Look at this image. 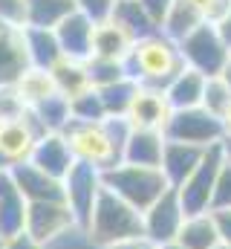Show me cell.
Instances as JSON below:
<instances>
[{
	"instance_id": "1",
	"label": "cell",
	"mask_w": 231,
	"mask_h": 249,
	"mask_svg": "<svg viewBox=\"0 0 231 249\" xmlns=\"http://www.w3.org/2000/svg\"><path fill=\"white\" fill-rule=\"evenodd\" d=\"M64 139L69 145V154L75 162H87L99 171L113 168L116 162H121V151L130 133V122L127 119H101V122H72L66 124Z\"/></svg>"
},
{
	"instance_id": "2",
	"label": "cell",
	"mask_w": 231,
	"mask_h": 249,
	"mask_svg": "<svg viewBox=\"0 0 231 249\" xmlns=\"http://www.w3.org/2000/svg\"><path fill=\"white\" fill-rule=\"evenodd\" d=\"M182 70H185V61L179 55V47L162 32L136 41L124 58L127 78H133L142 87H156V90H165Z\"/></svg>"
},
{
	"instance_id": "3",
	"label": "cell",
	"mask_w": 231,
	"mask_h": 249,
	"mask_svg": "<svg viewBox=\"0 0 231 249\" xmlns=\"http://www.w3.org/2000/svg\"><path fill=\"white\" fill-rule=\"evenodd\" d=\"M84 232L104 249L116 247V244H124V241H133V238H145L142 212H136L130 203L116 197L110 188H101Z\"/></svg>"
},
{
	"instance_id": "4",
	"label": "cell",
	"mask_w": 231,
	"mask_h": 249,
	"mask_svg": "<svg viewBox=\"0 0 231 249\" xmlns=\"http://www.w3.org/2000/svg\"><path fill=\"white\" fill-rule=\"evenodd\" d=\"M101 183L116 197L130 203L136 212H148L165 191H171L159 168H145V165H130V162H116L113 168L101 171Z\"/></svg>"
},
{
	"instance_id": "5",
	"label": "cell",
	"mask_w": 231,
	"mask_h": 249,
	"mask_svg": "<svg viewBox=\"0 0 231 249\" xmlns=\"http://www.w3.org/2000/svg\"><path fill=\"white\" fill-rule=\"evenodd\" d=\"M176 47H179V55H182L185 67L202 72L205 78L220 75L223 67H226V61H229V55H231L229 47H226L223 38H220V32H217V26L208 23V20L199 23L191 35H185Z\"/></svg>"
},
{
	"instance_id": "6",
	"label": "cell",
	"mask_w": 231,
	"mask_h": 249,
	"mask_svg": "<svg viewBox=\"0 0 231 249\" xmlns=\"http://www.w3.org/2000/svg\"><path fill=\"white\" fill-rule=\"evenodd\" d=\"M223 165V151H220V142L205 148L199 165L188 174V180L182 186H176V197L185 209V214H202V212H211V197H214V183H217V171Z\"/></svg>"
},
{
	"instance_id": "7",
	"label": "cell",
	"mask_w": 231,
	"mask_h": 249,
	"mask_svg": "<svg viewBox=\"0 0 231 249\" xmlns=\"http://www.w3.org/2000/svg\"><path fill=\"white\" fill-rule=\"evenodd\" d=\"M226 136L223 122L208 113L205 107H188V110H173L165 124V139L173 142H188L197 148H211Z\"/></svg>"
},
{
	"instance_id": "8",
	"label": "cell",
	"mask_w": 231,
	"mask_h": 249,
	"mask_svg": "<svg viewBox=\"0 0 231 249\" xmlns=\"http://www.w3.org/2000/svg\"><path fill=\"white\" fill-rule=\"evenodd\" d=\"M44 133L47 130L41 127L32 110H26L20 119H3L0 122V162L6 168L29 162V157Z\"/></svg>"
},
{
	"instance_id": "9",
	"label": "cell",
	"mask_w": 231,
	"mask_h": 249,
	"mask_svg": "<svg viewBox=\"0 0 231 249\" xmlns=\"http://www.w3.org/2000/svg\"><path fill=\"white\" fill-rule=\"evenodd\" d=\"M101 188H104L101 171L93 168V165H87V162H75L69 168V174L64 177V200H66L69 212L75 214L78 229L87 226V220L93 214V206H96Z\"/></svg>"
},
{
	"instance_id": "10",
	"label": "cell",
	"mask_w": 231,
	"mask_h": 249,
	"mask_svg": "<svg viewBox=\"0 0 231 249\" xmlns=\"http://www.w3.org/2000/svg\"><path fill=\"white\" fill-rule=\"evenodd\" d=\"M69 229H78L75 223V214L69 212L66 200H44V203H29L26 209V223H23V232L32 235L38 244H50L55 241L58 235L69 232Z\"/></svg>"
},
{
	"instance_id": "11",
	"label": "cell",
	"mask_w": 231,
	"mask_h": 249,
	"mask_svg": "<svg viewBox=\"0 0 231 249\" xmlns=\"http://www.w3.org/2000/svg\"><path fill=\"white\" fill-rule=\"evenodd\" d=\"M185 209L176 197V191H165L148 212H142V226H145V238L156 247H165V244H173L182 223H185Z\"/></svg>"
},
{
	"instance_id": "12",
	"label": "cell",
	"mask_w": 231,
	"mask_h": 249,
	"mask_svg": "<svg viewBox=\"0 0 231 249\" xmlns=\"http://www.w3.org/2000/svg\"><path fill=\"white\" fill-rule=\"evenodd\" d=\"M173 107L165 96V90H156V87H142L136 90L133 102H130V110H127V122L130 127H145V130H165V124L171 119Z\"/></svg>"
},
{
	"instance_id": "13",
	"label": "cell",
	"mask_w": 231,
	"mask_h": 249,
	"mask_svg": "<svg viewBox=\"0 0 231 249\" xmlns=\"http://www.w3.org/2000/svg\"><path fill=\"white\" fill-rule=\"evenodd\" d=\"M93 29H96V23L87 15H81L78 9L72 15H66L55 26V38L64 58L90 61V55H93Z\"/></svg>"
},
{
	"instance_id": "14",
	"label": "cell",
	"mask_w": 231,
	"mask_h": 249,
	"mask_svg": "<svg viewBox=\"0 0 231 249\" xmlns=\"http://www.w3.org/2000/svg\"><path fill=\"white\" fill-rule=\"evenodd\" d=\"M165 130H145V127H130L121 162L130 165H145V168H159L162 154H165Z\"/></svg>"
},
{
	"instance_id": "15",
	"label": "cell",
	"mask_w": 231,
	"mask_h": 249,
	"mask_svg": "<svg viewBox=\"0 0 231 249\" xmlns=\"http://www.w3.org/2000/svg\"><path fill=\"white\" fill-rule=\"evenodd\" d=\"M15 183L20 188V194L26 197V203H44V200H64V180L50 177L47 171H41L32 162H20L9 168Z\"/></svg>"
},
{
	"instance_id": "16",
	"label": "cell",
	"mask_w": 231,
	"mask_h": 249,
	"mask_svg": "<svg viewBox=\"0 0 231 249\" xmlns=\"http://www.w3.org/2000/svg\"><path fill=\"white\" fill-rule=\"evenodd\" d=\"M26 209H29V203L20 194L12 171L0 168V238H12V235L23 232Z\"/></svg>"
},
{
	"instance_id": "17",
	"label": "cell",
	"mask_w": 231,
	"mask_h": 249,
	"mask_svg": "<svg viewBox=\"0 0 231 249\" xmlns=\"http://www.w3.org/2000/svg\"><path fill=\"white\" fill-rule=\"evenodd\" d=\"M29 70L23 29L0 20V84H15Z\"/></svg>"
},
{
	"instance_id": "18",
	"label": "cell",
	"mask_w": 231,
	"mask_h": 249,
	"mask_svg": "<svg viewBox=\"0 0 231 249\" xmlns=\"http://www.w3.org/2000/svg\"><path fill=\"white\" fill-rule=\"evenodd\" d=\"M29 162L38 165L41 171H47V174L55 177V180H64V177L69 174V168L75 165L64 133H44V136L38 139V145H35Z\"/></svg>"
},
{
	"instance_id": "19",
	"label": "cell",
	"mask_w": 231,
	"mask_h": 249,
	"mask_svg": "<svg viewBox=\"0 0 231 249\" xmlns=\"http://www.w3.org/2000/svg\"><path fill=\"white\" fill-rule=\"evenodd\" d=\"M202 154H205V148H197V145H188V142H173V139H168V142H165V154H162V165H159V171L165 174L168 186L171 188L182 186V183L188 180V174L199 165Z\"/></svg>"
},
{
	"instance_id": "20",
	"label": "cell",
	"mask_w": 231,
	"mask_h": 249,
	"mask_svg": "<svg viewBox=\"0 0 231 249\" xmlns=\"http://www.w3.org/2000/svg\"><path fill=\"white\" fill-rule=\"evenodd\" d=\"M133 38L116 23V20H101L93 29V55L90 58H107V61H124L127 53L133 50Z\"/></svg>"
},
{
	"instance_id": "21",
	"label": "cell",
	"mask_w": 231,
	"mask_h": 249,
	"mask_svg": "<svg viewBox=\"0 0 231 249\" xmlns=\"http://www.w3.org/2000/svg\"><path fill=\"white\" fill-rule=\"evenodd\" d=\"M173 244L182 247V249H217L220 247V235H217L214 214H211V212L188 214Z\"/></svg>"
},
{
	"instance_id": "22",
	"label": "cell",
	"mask_w": 231,
	"mask_h": 249,
	"mask_svg": "<svg viewBox=\"0 0 231 249\" xmlns=\"http://www.w3.org/2000/svg\"><path fill=\"white\" fill-rule=\"evenodd\" d=\"M23 41H26V55H29V67L38 70H52L64 53L58 47L55 29H35V26H23Z\"/></svg>"
},
{
	"instance_id": "23",
	"label": "cell",
	"mask_w": 231,
	"mask_h": 249,
	"mask_svg": "<svg viewBox=\"0 0 231 249\" xmlns=\"http://www.w3.org/2000/svg\"><path fill=\"white\" fill-rule=\"evenodd\" d=\"M202 93H205V75L185 67L171 84L165 87V96L173 110H188V107H202Z\"/></svg>"
},
{
	"instance_id": "24",
	"label": "cell",
	"mask_w": 231,
	"mask_h": 249,
	"mask_svg": "<svg viewBox=\"0 0 231 249\" xmlns=\"http://www.w3.org/2000/svg\"><path fill=\"white\" fill-rule=\"evenodd\" d=\"M52 81H55L58 96H64L66 102L93 90V81H90V70H87V61H75V58H61V61L50 70Z\"/></svg>"
},
{
	"instance_id": "25",
	"label": "cell",
	"mask_w": 231,
	"mask_h": 249,
	"mask_svg": "<svg viewBox=\"0 0 231 249\" xmlns=\"http://www.w3.org/2000/svg\"><path fill=\"white\" fill-rule=\"evenodd\" d=\"M110 20H116V23H118L130 38H133V41H142V38H148V35H156V32H159L156 20L145 12V6H142L139 0H116Z\"/></svg>"
},
{
	"instance_id": "26",
	"label": "cell",
	"mask_w": 231,
	"mask_h": 249,
	"mask_svg": "<svg viewBox=\"0 0 231 249\" xmlns=\"http://www.w3.org/2000/svg\"><path fill=\"white\" fill-rule=\"evenodd\" d=\"M199 23H205L202 20V15L188 3V0H173L171 9L165 12V18H162V23H159V32L165 35V38H171L173 44H179L185 35H191Z\"/></svg>"
},
{
	"instance_id": "27",
	"label": "cell",
	"mask_w": 231,
	"mask_h": 249,
	"mask_svg": "<svg viewBox=\"0 0 231 249\" xmlns=\"http://www.w3.org/2000/svg\"><path fill=\"white\" fill-rule=\"evenodd\" d=\"M75 12L72 0H29V12H26V26L35 29H55L58 23Z\"/></svg>"
},
{
	"instance_id": "28",
	"label": "cell",
	"mask_w": 231,
	"mask_h": 249,
	"mask_svg": "<svg viewBox=\"0 0 231 249\" xmlns=\"http://www.w3.org/2000/svg\"><path fill=\"white\" fill-rule=\"evenodd\" d=\"M15 84H17V90H20L26 107H38L41 102H47L50 96L58 93L55 81H52V75H50V70H38V67H29Z\"/></svg>"
},
{
	"instance_id": "29",
	"label": "cell",
	"mask_w": 231,
	"mask_h": 249,
	"mask_svg": "<svg viewBox=\"0 0 231 249\" xmlns=\"http://www.w3.org/2000/svg\"><path fill=\"white\" fill-rule=\"evenodd\" d=\"M139 84L133 78H121L116 84H107V87H99V99L104 105V113L113 116V119H124L127 110H130V102L136 96Z\"/></svg>"
},
{
	"instance_id": "30",
	"label": "cell",
	"mask_w": 231,
	"mask_h": 249,
	"mask_svg": "<svg viewBox=\"0 0 231 249\" xmlns=\"http://www.w3.org/2000/svg\"><path fill=\"white\" fill-rule=\"evenodd\" d=\"M35 113V119L41 122V127L47 133H61L66 124L72 122V113H69V102L64 96H50L47 102H41L38 107H29Z\"/></svg>"
},
{
	"instance_id": "31",
	"label": "cell",
	"mask_w": 231,
	"mask_h": 249,
	"mask_svg": "<svg viewBox=\"0 0 231 249\" xmlns=\"http://www.w3.org/2000/svg\"><path fill=\"white\" fill-rule=\"evenodd\" d=\"M69 113H72L75 122H101V119H107L96 87L81 93V96H75V99H69Z\"/></svg>"
},
{
	"instance_id": "32",
	"label": "cell",
	"mask_w": 231,
	"mask_h": 249,
	"mask_svg": "<svg viewBox=\"0 0 231 249\" xmlns=\"http://www.w3.org/2000/svg\"><path fill=\"white\" fill-rule=\"evenodd\" d=\"M87 70H90V81L93 87H107V84H116L121 78H127L124 72V61H107V58H90L87 61Z\"/></svg>"
},
{
	"instance_id": "33",
	"label": "cell",
	"mask_w": 231,
	"mask_h": 249,
	"mask_svg": "<svg viewBox=\"0 0 231 249\" xmlns=\"http://www.w3.org/2000/svg\"><path fill=\"white\" fill-rule=\"evenodd\" d=\"M231 102V87L220 78V75H211V78H205V93H202V107L208 110V113H214L217 119L223 116V110H226V105Z\"/></svg>"
},
{
	"instance_id": "34",
	"label": "cell",
	"mask_w": 231,
	"mask_h": 249,
	"mask_svg": "<svg viewBox=\"0 0 231 249\" xmlns=\"http://www.w3.org/2000/svg\"><path fill=\"white\" fill-rule=\"evenodd\" d=\"M26 110L29 107H26L17 84H0V122L3 119H20Z\"/></svg>"
},
{
	"instance_id": "35",
	"label": "cell",
	"mask_w": 231,
	"mask_h": 249,
	"mask_svg": "<svg viewBox=\"0 0 231 249\" xmlns=\"http://www.w3.org/2000/svg\"><path fill=\"white\" fill-rule=\"evenodd\" d=\"M211 209H231V162H226V160H223V165L217 171Z\"/></svg>"
},
{
	"instance_id": "36",
	"label": "cell",
	"mask_w": 231,
	"mask_h": 249,
	"mask_svg": "<svg viewBox=\"0 0 231 249\" xmlns=\"http://www.w3.org/2000/svg\"><path fill=\"white\" fill-rule=\"evenodd\" d=\"M26 12H29V0H0V20L9 26L23 29L26 26Z\"/></svg>"
},
{
	"instance_id": "37",
	"label": "cell",
	"mask_w": 231,
	"mask_h": 249,
	"mask_svg": "<svg viewBox=\"0 0 231 249\" xmlns=\"http://www.w3.org/2000/svg\"><path fill=\"white\" fill-rule=\"evenodd\" d=\"M72 3H75V9H78L81 15H87L93 23L107 20V18L113 15V6H116V0H72Z\"/></svg>"
},
{
	"instance_id": "38",
	"label": "cell",
	"mask_w": 231,
	"mask_h": 249,
	"mask_svg": "<svg viewBox=\"0 0 231 249\" xmlns=\"http://www.w3.org/2000/svg\"><path fill=\"white\" fill-rule=\"evenodd\" d=\"M199 15H202V20H208V23H217L226 12L231 9V0H188Z\"/></svg>"
},
{
	"instance_id": "39",
	"label": "cell",
	"mask_w": 231,
	"mask_h": 249,
	"mask_svg": "<svg viewBox=\"0 0 231 249\" xmlns=\"http://www.w3.org/2000/svg\"><path fill=\"white\" fill-rule=\"evenodd\" d=\"M214 223H217V235H220V247L231 249V209H211Z\"/></svg>"
},
{
	"instance_id": "40",
	"label": "cell",
	"mask_w": 231,
	"mask_h": 249,
	"mask_svg": "<svg viewBox=\"0 0 231 249\" xmlns=\"http://www.w3.org/2000/svg\"><path fill=\"white\" fill-rule=\"evenodd\" d=\"M3 249H44V244H38L32 235L26 232H17L12 238H3Z\"/></svg>"
},
{
	"instance_id": "41",
	"label": "cell",
	"mask_w": 231,
	"mask_h": 249,
	"mask_svg": "<svg viewBox=\"0 0 231 249\" xmlns=\"http://www.w3.org/2000/svg\"><path fill=\"white\" fill-rule=\"evenodd\" d=\"M139 3L145 6V12H148V15L156 20V26H159V23H162V18H165V12L171 9L173 0H139Z\"/></svg>"
},
{
	"instance_id": "42",
	"label": "cell",
	"mask_w": 231,
	"mask_h": 249,
	"mask_svg": "<svg viewBox=\"0 0 231 249\" xmlns=\"http://www.w3.org/2000/svg\"><path fill=\"white\" fill-rule=\"evenodd\" d=\"M214 26H217V32H220L223 44L229 47V53H231V9L223 15V18H220V20H217V23H214Z\"/></svg>"
},
{
	"instance_id": "43",
	"label": "cell",
	"mask_w": 231,
	"mask_h": 249,
	"mask_svg": "<svg viewBox=\"0 0 231 249\" xmlns=\"http://www.w3.org/2000/svg\"><path fill=\"white\" fill-rule=\"evenodd\" d=\"M107 249H159L156 244H150L148 238H133V241H124V244H116V247Z\"/></svg>"
},
{
	"instance_id": "44",
	"label": "cell",
	"mask_w": 231,
	"mask_h": 249,
	"mask_svg": "<svg viewBox=\"0 0 231 249\" xmlns=\"http://www.w3.org/2000/svg\"><path fill=\"white\" fill-rule=\"evenodd\" d=\"M220 122H223V130H226V136H231V102L226 105V110H223Z\"/></svg>"
},
{
	"instance_id": "45",
	"label": "cell",
	"mask_w": 231,
	"mask_h": 249,
	"mask_svg": "<svg viewBox=\"0 0 231 249\" xmlns=\"http://www.w3.org/2000/svg\"><path fill=\"white\" fill-rule=\"evenodd\" d=\"M220 151H223V160L231 162V136H223L220 139Z\"/></svg>"
},
{
	"instance_id": "46",
	"label": "cell",
	"mask_w": 231,
	"mask_h": 249,
	"mask_svg": "<svg viewBox=\"0 0 231 249\" xmlns=\"http://www.w3.org/2000/svg\"><path fill=\"white\" fill-rule=\"evenodd\" d=\"M220 78L231 87V55H229V61H226V67H223V72H220Z\"/></svg>"
},
{
	"instance_id": "47",
	"label": "cell",
	"mask_w": 231,
	"mask_h": 249,
	"mask_svg": "<svg viewBox=\"0 0 231 249\" xmlns=\"http://www.w3.org/2000/svg\"><path fill=\"white\" fill-rule=\"evenodd\" d=\"M159 249H182V247H176V244H165V247H159Z\"/></svg>"
},
{
	"instance_id": "48",
	"label": "cell",
	"mask_w": 231,
	"mask_h": 249,
	"mask_svg": "<svg viewBox=\"0 0 231 249\" xmlns=\"http://www.w3.org/2000/svg\"><path fill=\"white\" fill-rule=\"evenodd\" d=\"M0 249H3V238H0Z\"/></svg>"
},
{
	"instance_id": "49",
	"label": "cell",
	"mask_w": 231,
	"mask_h": 249,
	"mask_svg": "<svg viewBox=\"0 0 231 249\" xmlns=\"http://www.w3.org/2000/svg\"><path fill=\"white\" fill-rule=\"evenodd\" d=\"M217 249H226V247H217Z\"/></svg>"
}]
</instances>
